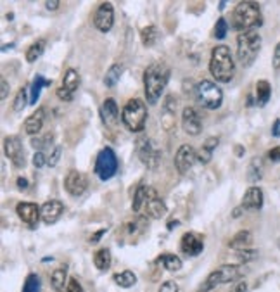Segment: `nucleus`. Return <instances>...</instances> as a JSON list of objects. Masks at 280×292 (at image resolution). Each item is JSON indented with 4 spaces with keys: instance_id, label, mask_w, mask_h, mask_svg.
<instances>
[{
    "instance_id": "obj_35",
    "label": "nucleus",
    "mask_w": 280,
    "mask_h": 292,
    "mask_svg": "<svg viewBox=\"0 0 280 292\" xmlns=\"http://www.w3.org/2000/svg\"><path fill=\"white\" fill-rule=\"evenodd\" d=\"M45 85H50V82H47V80H43V76H36L33 85H31V97H30V104H36V100H38L40 97V90H42V87Z\"/></svg>"
},
{
    "instance_id": "obj_17",
    "label": "nucleus",
    "mask_w": 280,
    "mask_h": 292,
    "mask_svg": "<svg viewBox=\"0 0 280 292\" xmlns=\"http://www.w3.org/2000/svg\"><path fill=\"white\" fill-rule=\"evenodd\" d=\"M263 206V192L260 187H251L242 197V209L247 211H258Z\"/></svg>"
},
{
    "instance_id": "obj_50",
    "label": "nucleus",
    "mask_w": 280,
    "mask_h": 292,
    "mask_svg": "<svg viewBox=\"0 0 280 292\" xmlns=\"http://www.w3.org/2000/svg\"><path fill=\"white\" fill-rule=\"evenodd\" d=\"M232 292H247V284L246 282H237V286H234Z\"/></svg>"
},
{
    "instance_id": "obj_6",
    "label": "nucleus",
    "mask_w": 280,
    "mask_h": 292,
    "mask_svg": "<svg viewBox=\"0 0 280 292\" xmlns=\"http://www.w3.org/2000/svg\"><path fill=\"white\" fill-rule=\"evenodd\" d=\"M121 121L130 131H142L147 121V105L140 98H130L123 107Z\"/></svg>"
},
{
    "instance_id": "obj_5",
    "label": "nucleus",
    "mask_w": 280,
    "mask_h": 292,
    "mask_svg": "<svg viewBox=\"0 0 280 292\" xmlns=\"http://www.w3.org/2000/svg\"><path fill=\"white\" fill-rule=\"evenodd\" d=\"M242 275H244V268L241 265H221L206 277L204 284L199 287L197 292H208L211 289H214L216 286H221V284L235 282Z\"/></svg>"
},
{
    "instance_id": "obj_42",
    "label": "nucleus",
    "mask_w": 280,
    "mask_h": 292,
    "mask_svg": "<svg viewBox=\"0 0 280 292\" xmlns=\"http://www.w3.org/2000/svg\"><path fill=\"white\" fill-rule=\"evenodd\" d=\"M45 164H47L45 154H43L42 151L35 152V156H33V166H35V168H42V166H45Z\"/></svg>"
},
{
    "instance_id": "obj_38",
    "label": "nucleus",
    "mask_w": 280,
    "mask_h": 292,
    "mask_svg": "<svg viewBox=\"0 0 280 292\" xmlns=\"http://www.w3.org/2000/svg\"><path fill=\"white\" fill-rule=\"evenodd\" d=\"M227 33H228V24H227V21H225L223 17H220V19L216 21V26H214V38L223 40L225 36H227Z\"/></svg>"
},
{
    "instance_id": "obj_53",
    "label": "nucleus",
    "mask_w": 280,
    "mask_h": 292,
    "mask_svg": "<svg viewBox=\"0 0 280 292\" xmlns=\"http://www.w3.org/2000/svg\"><path fill=\"white\" fill-rule=\"evenodd\" d=\"M105 232H107V230H105V228H102V230H99V232H97V233H95V235H93V237H92V239H90V242H92V244H95V242H97V240H99V239H100V237H102V235H104V233H105Z\"/></svg>"
},
{
    "instance_id": "obj_16",
    "label": "nucleus",
    "mask_w": 280,
    "mask_h": 292,
    "mask_svg": "<svg viewBox=\"0 0 280 292\" xmlns=\"http://www.w3.org/2000/svg\"><path fill=\"white\" fill-rule=\"evenodd\" d=\"M64 213V204L57 199L47 200L42 206V220L45 225H54Z\"/></svg>"
},
{
    "instance_id": "obj_4",
    "label": "nucleus",
    "mask_w": 280,
    "mask_h": 292,
    "mask_svg": "<svg viewBox=\"0 0 280 292\" xmlns=\"http://www.w3.org/2000/svg\"><path fill=\"white\" fill-rule=\"evenodd\" d=\"M261 50V36L256 30L244 31L237 36V57L242 66H251Z\"/></svg>"
},
{
    "instance_id": "obj_12",
    "label": "nucleus",
    "mask_w": 280,
    "mask_h": 292,
    "mask_svg": "<svg viewBox=\"0 0 280 292\" xmlns=\"http://www.w3.org/2000/svg\"><path fill=\"white\" fill-rule=\"evenodd\" d=\"M16 213L21 221L26 223L31 230L38 225V220L42 218V209H38V206L33 202H19L16 206Z\"/></svg>"
},
{
    "instance_id": "obj_43",
    "label": "nucleus",
    "mask_w": 280,
    "mask_h": 292,
    "mask_svg": "<svg viewBox=\"0 0 280 292\" xmlns=\"http://www.w3.org/2000/svg\"><path fill=\"white\" fill-rule=\"evenodd\" d=\"M66 292H83V287H82V284H80L76 279H70V280H68Z\"/></svg>"
},
{
    "instance_id": "obj_24",
    "label": "nucleus",
    "mask_w": 280,
    "mask_h": 292,
    "mask_svg": "<svg viewBox=\"0 0 280 292\" xmlns=\"http://www.w3.org/2000/svg\"><path fill=\"white\" fill-rule=\"evenodd\" d=\"M50 284H52L54 291L57 292H63L68 287V272H66V266L64 268H57L52 272L50 275Z\"/></svg>"
},
{
    "instance_id": "obj_23",
    "label": "nucleus",
    "mask_w": 280,
    "mask_h": 292,
    "mask_svg": "<svg viewBox=\"0 0 280 292\" xmlns=\"http://www.w3.org/2000/svg\"><path fill=\"white\" fill-rule=\"evenodd\" d=\"M218 144H220V138L216 137H209L208 140L202 144V147L199 149L197 152V161L201 164H208L211 161V158H213V152L214 149L218 147Z\"/></svg>"
},
{
    "instance_id": "obj_22",
    "label": "nucleus",
    "mask_w": 280,
    "mask_h": 292,
    "mask_svg": "<svg viewBox=\"0 0 280 292\" xmlns=\"http://www.w3.org/2000/svg\"><path fill=\"white\" fill-rule=\"evenodd\" d=\"M251 244H253V233H251L249 230H241V232H237L230 240H228V247L235 251L247 249Z\"/></svg>"
},
{
    "instance_id": "obj_51",
    "label": "nucleus",
    "mask_w": 280,
    "mask_h": 292,
    "mask_svg": "<svg viewBox=\"0 0 280 292\" xmlns=\"http://www.w3.org/2000/svg\"><path fill=\"white\" fill-rule=\"evenodd\" d=\"M272 135L274 137H280V119H275L274 126H272Z\"/></svg>"
},
{
    "instance_id": "obj_1",
    "label": "nucleus",
    "mask_w": 280,
    "mask_h": 292,
    "mask_svg": "<svg viewBox=\"0 0 280 292\" xmlns=\"http://www.w3.org/2000/svg\"><path fill=\"white\" fill-rule=\"evenodd\" d=\"M168 80H170V69L168 66L163 63L151 64L144 71V90H145L147 102L151 105H154L159 100Z\"/></svg>"
},
{
    "instance_id": "obj_28",
    "label": "nucleus",
    "mask_w": 280,
    "mask_h": 292,
    "mask_svg": "<svg viewBox=\"0 0 280 292\" xmlns=\"http://www.w3.org/2000/svg\"><path fill=\"white\" fill-rule=\"evenodd\" d=\"M159 263H161L166 272L175 273L182 270V260L178 256H175V254H161V256H159Z\"/></svg>"
},
{
    "instance_id": "obj_46",
    "label": "nucleus",
    "mask_w": 280,
    "mask_h": 292,
    "mask_svg": "<svg viewBox=\"0 0 280 292\" xmlns=\"http://www.w3.org/2000/svg\"><path fill=\"white\" fill-rule=\"evenodd\" d=\"M268 158H270V161H274V163H280V145L274 147L270 152H268Z\"/></svg>"
},
{
    "instance_id": "obj_30",
    "label": "nucleus",
    "mask_w": 280,
    "mask_h": 292,
    "mask_svg": "<svg viewBox=\"0 0 280 292\" xmlns=\"http://www.w3.org/2000/svg\"><path fill=\"white\" fill-rule=\"evenodd\" d=\"M149 192H151V187H145V185H140V187L137 189L135 195H133V204H132V209L135 211V213H140L142 206H145V202H147V199H149Z\"/></svg>"
},
{
    "instance_id": "obj_44",
    "label": "nucleus",
    "mask_w": 280,
    "mask_h": 292,
    "mask_svg": "<svg viewBox=\"0 0 280 292\" xmlns=\"http://www.w3.org/2000/svg\"><path fill=\"white\" fill-rule=\"evenodd\" d=\"M159 292H178L177 282H173V280H168V282L161 284V287H159Z\"/></svg>"
},
{
    "instance_id": "obj_33",
    "label": "nucleus",
    "mask_w": 280,
    "mask_h": 292,
    "mask_svg": "<svg viewBox=\"0 0 280 292\" xmlns=\"http://www.w3.org/2000/svg\"><path fill=\"white\" fill-rule=\"evenodd\" d=\"M45 50V40H36L33 45H30V49L26 50V61L28 63H35Z\"/></svg>"
},
{
    "instance_id": "obj_11",
    "label": "nucleus",
    "mask_w": 280,
    "mask_h": 292,
    "mask_svg": "<svg viewBox=\"0 0 280 292\" xmlns=\"http://www.w3.org/2000/svg\"><path fill=\"white\" fill-rule=\"evenodd\" d=\"M93 24L99 31L107 33L114 24V9H112V3L104 2L99 5L95 12V17H93Z\"/></svg>"
},
{
    "instance_id": "obj_36",
    "label": "nucleus",
    "mask_w": 280,
    "mask_h": 292,
    "mask_svg": "<svg viewBox=\"0 0 280 292\" xmlns=\"http://www.w3.org/2000/svg\"><path fill=\"white\" fill-rule=\"evenodd\" d=\"M38 291H40V279H38V275L30 273V275L26 277V280H24L23 292H38Z\"/></svg>"
},
{
    "instance_id": "obj_9",
    "label": "nucleus",
    "mask_w": 280,
    "mask_h": 292,
    "mask_svg": "<svg viewBox=\"0 0 280 292\" xmlns=\"http://www.w3.org/2000/svg\"><path fill=\"white\" fill-rule=\"evenodd\" d=\"M197 161V152L194 151V147L188 144H184L175 154V168L180 175L188 173L194 163Z\"/></svg>"
},
{
    "instance_id": "obj_29",
    "label": "nucleus",
    "mask_w": 280,
    "mask_h": 292,
    "mask_svg": "<svg viewBox=\"0 0 280 292\" xmlns=\"http://www.w3.org/2000/svg\"><path fill=\"white\" fill-rule=\"evenodd\" d=\"M114 282L116 286L123 287V289H130V287H133L137 284V277L133 272H130V270H125V272H119L114 275Z\"/></svg>"
},
{
    "instance_id": "obj_37",
    "label": "nucleus",
    "mask_w": 280,
    "mask_h": 292,
    "mask_svg": "<svg viewBox=\"0 0 280 292\" xmlns=\"http://www.w3.org/2000/svg\"><path fill=\"white\" fill-rule=\"evenodd\" d=\"M26 104H28V90L21 89L19 92H17L16 98H14V111L16 112L23 111V109L26 107Z\"/></svg>"
},
{
    "instance_id": "obj_2",
    "label": "nucleus",
    "mask_w": 280,
    "mask_h": 292,
    "mask_svg": "<svg viewBox=\"0 0 280 292\" xmlns=\"http://www.w3.org/2000/svg\"><path fill=\"white\" fill-rule=\"evenodd\" d=\"M209 71L213 78L220 83H228L235 75V64L232 59L230 49L227 45H218L211 52L209 59Z\"/></svg>"
},
{
    "instance_id": "obj_8",
    "label": "nucleus",
    "mask_w": 280,
    "mask_h": 292,
    "mask_svg": "<svg viewBox=\"0 0 280 292\" xmlns=\"http://www.w3.org/2000/svg\"><path fill=\"white\" fill-rule=\"evenodd\" d=\"M118 171V158H116L114 151L111 147H104L102 151L97 154L95 159V175L100 180H109L112 178Z\"/></svg>"
},
{
    "instance_id": "obj_25",
    "label": "nucleus",
    "mask_w": 280,
    "mask_h": 292,
    "mask_svg": "<svg viewBox=\"0 0 280 292\" xmlns=\"http://www.w3.org/2000/svg\"><path fill=\"white\" fill-rule=\"evenodd\" d=\"M111 263H112V258H111V251L105 249H99L95 254H93V265H95L97 270H100V272H105V270L111 268Z\"/></svg>"
},
{
    "instance_id": "obj_19",
    "label": "nucleus",
    "mask_w": 280,
    "mask_h": 292,
    "mask_svg": "<svg viewBox=\"0 0 280 292\" xmlns=\"http://www.w3.org/2000/svg\"><path fill=\"white\" fill-rule=\"evenodd\" d=\"M145 209H147V214L151 218H163L166 214V211H168L166 209V204L156 195V192L152 191V189H151V192H149V199H147V202H145Z\"/></svg>"
},
{
    "instance_id": "obj_34",
    "label": "nucleus",
    "mask_w": 280,
    "mask_h": 292,
    "mask_svg": "<svg viewBox=\"0 0 280 292\" xmlns=\"http://www.w3.org/2000/svg\"><path fill=\"white\" fill-rule=\"evenodd\" d=\"M247 175H249L247 178H249L251 182L261 180V177H263V164H261L260 158H254L253 161H251L249 170H247Z\"/></svg>"
},
{
    "instance_id": "obj_45",
    "label": "nucleus",
    "mask_w": 280,
    "mask_h": 292,
    "mask_svg": "<svg viewBox=\"0 0 280 292\" xmlns=\"http://www.w3.org/2000/svg\"><path fill=\"white\" fill-rule=\"evenodd\" d=\"M57 97L61 98V100H66V102H70L71 98H73V94L70 92V90H66L64 87H61L59 90H57Z\"/></svg>"
},
{
    "instance_id": "obj_7",
    "label": "nucleus",
    "mask_w": 280,
    "mask_h": 292,
    "mask_svg": "<svg viewBox=\"0 0 280 292\" xmlns=\"http://www.w3.org/2000/svg\"><path fill=\"white\" fill-rule=\"evenodd\" d=\"M195 96L202 107L206 109H218L223 102V92L218 85H214L213 82L202 80L197 87H195Z\"/></svg>"
},
{
    "instance_id": "obj_54",
    "label": "nucleus",
    "mask_w": 280,
    "mask_h": 292,
    "mask_svg": "<svg viewBox=\"0 0 280 292\" xmlns=\"http://www.w3.org/2000/svg\"><path fill=\"white\" fill-rule=\"evenodd\" d=\"M239 214H241V209H235L234 211V218H239Z\"/></svg>"
},
{
    "instance_id": "obj_27",
    "label": "nucleus",
    "mask_w": 280,
    "mask_h": 292,
    "mask_svg": "<svg viewBox=\"0 0 280 292\" xmlns=\"http://www.w3.org/2000/svg\"><path fill=\"white\" fill-rule=\"evenodd\" d=\"M121 75H123V64L114 63V64L111 66V68L107 69V73H105V76H104V85H105V87H109V89H112V87H114L116 83L119 82Z\"/></svg>"
},
{
    "instance_id": "obj_48",
    "label": "nucleus",
    "mask_w": 280,
    "mask_h": 292,
    "mask_svg": "<svg viewBox=\"0 0 280 292\" xmlns=\"http://www.w3.org/2000/svg\"><path fill=\"white\" fill-rule=\"evenodd\" d=\"M274 68L275 69L280 68V43L275 47V52H274Z\"/></svg>"
},
{
    "instance_id": "obj_10",
    "label": "nucleus",
    "mask_w": 280,
    "mask_h": 292,
    "mask_svg": "<svg viewBox=\"0 0 280 292\" xmlns=\"http://www.w3.org/2000/svg\"><path fill=\"white\" fill-rule=\"evenodd\" d=\"M3 152L5 156L14 163V166L23 168L26 161H24V151H23V144L17 137H7L3 140Z\"/></svg>"
},
{
    "instance_id": "obj_13",
    "label": "nucleus",
    "mask_w": 280,
    "mask_h": 292,
    "mask_svg": "<svg viewBox=\"0 0 280 292\" xmlns=\"http://www.w3.org/2000/svg\"><path fill=\"white\" fill-rule=\"evenodd\" d=\"M64 187H66V192L73 197L82 195L83 192L87 191V177L82 173V171L71 170L70 173L64 178Z\"/></svg>"
},
{
    "instance_id": "obj_20",
    "label": "nucleus",
    "mask_w": 280,
    "mask_h": 292,
    "mask_svg": "<svg viewBox=\"0 0 280 292\" xmlns=\"http://www.w3.org/2000/svg\"><path fill=\"white\" fill-rule=\"evenodd\" d=\"M43 121H45V111H43V107H38L33 114L26 119V123H24V131H26L28 135H31V137H35V135H38L40 130H42Z\"/></svg>"
},
{
    "instance_id": "obj_41",
    "label": "nucleus",
    "mask_w": 280,
    "mask_h": 292,
    "mask_svg": "<svg viewBox=\"0 0 280 292\" xmlns=\"http://www.w3.org/2000/svg\"><path fill=\"white\" fill-rule=\"evenodd\" d=\"M237 258H239V261H242V263L253 261L254 258H258V251H253V249H242V251H237Z\"/></svg>"
},
{
    "instance_id": "obj_3",
    "label": "nucleus",
    "mask_w": 280,
    "mask_h": 292,
    "mask_svg": "<svg viewBox=\"0 0 280 292\" xmlns=\"http://www.w3.org/2000/svg\"><path fill=\"white\" fill-rule=\"evenodd\" d=\"M234 28L241 33L251 31L254 28L263 24V16H261L260 5L254 2H241L234 10Z\"/></svg>"
},
{
    "instance_id": "obj_14",
    "label": "nucleus",
    "mask_w": 280,
    "mask_h": 292,
    "mask_svg": "<svg viewBox=\"0 0 280 292\" xmlns=\"http://www.w3.org/2000/svg\"><path fill=\"white\" fill-rule=\"evenodd\" d=\"M182 128H184L185 133L192 135V137L201 133L202 123H201V118H199L197 111H195L194 107L184 109V112H182Z\"/></svg>"
},
{
    "instance_id": "obj_21",
    "label": "nucleus",
    "mask_w": 280,
    "mask_h": 292,
    "mask_svg": "<svg viewBox=\"0 0 280 292\" xmlns=\"http://www.w3.org/2000/svg\"><path fill=\"white\" fill-rule=\"evenodd\" d=\"M139 156H140V159H142V163L144 164H147L149 168H154L156 164H158L159 161V152H158V149L152 145V142H144V144L140 145V149H139Z\"/></svg>"
},
{
    "instance_id": "obj_32",
    "label": "nucleus",
    "mask_w": 280,
    "mask_h": 292,
    "mask_svg": "<svg viewBox=\"0 0 280 292\" xmlns=\"http://www.w3.org/2000/svg\"><path fill=\"white\" fill-rule=\"evenodd\" d=\"M140 38H142V43H144V47H152L156 42H158V38H159L158 28H156V26L144 28V30L140 31Z\"/></svg>"
},
{
    "instance_id": "obj_31",
    "label": "nucleus",
    "mask_w": 280,
    "mask_h": 292,
    "mask_svg": "<svg viewBox=\"0 0 280 292\" xmlns=\"http://www.w3.org/2000/svg\"><path fill=\"white\" fill-rule=\"evenodd\" d=\"M63 87L66 90H70L71 94H75V90L80 87V75H78V71H75V69H68L66 75H64V80H63Z\"/></svg>"
},
{
    "instance_id": "obj_40",
    "label": "nucleus",
    "mask_w": 280,
    "mask_h": 292,
    "mask_svg": "<svg viewBox=\"0 0 280 292\" xmlns=\"http://www.w3.org/2000/svg\"><path fill=\"white\" fill-rule=\"evenodd\" d=\"M61 154H63V147H61V145H56V147L52 149V152H50V156L47 158V164H49L50 168H54L59 163Z\"/></svg>"
},
{
    "instance_id": "obj_26",
    "label": "nucleus",
    "mask_w": 280,
    "mask_h": 292,
    "mask_svg": "<svg viewBox=\"0 0 280 292\" xmlns=\"http://www.w3.org/2000/svg\"><path fill=\"white\" fill-rule=\"evenodd\" d=\"M272 97V87L268 82H265V80H261V82L256 83V104L260 105V107H263L265 104H267L268 100H270Z\"/></svg>"
},
{
    "instance_id": "obj_49",
    "label": "nucleus",
    "mask_w": 280,
    "mask_h": 292,
    "mask_svg": "<svg viewBox=\"0 0 280 292\" xmlns=\"http://www.w3.org/2000/svg\"><path fill=\"white\" fill-rule=\"evenodd\" d=\"M61 5V2H57V0H50V2H45V7L49 10H57Z\"/></svg>"
},
{
    "instance_id": "obj_47",
    "label": "nucleus",
    "mask_w": 280,
    "mask_h": 292,
    "mask_svg": "<svg viewBox=\"0 0 280 292\" xmlns=\"http://www.w3.org/2000/svg\"><path fill=\"white\" fill-rule=\"evenodd\" d=\"M0 85H2V89H0V98L3 100L7 97V94H9V83H7L5 78H2L0 80Z\"/></svg>"
},
{
    "instance_id": "obj_39",
    "label": "nucleus",
    "mask_w": 280,
    "mask_h": 292,
    "mask_svg": "<svg viewBox=\"0 0 280 292\" xmlns=\"http://www.w3.org/2000/svg\"><path fill=\"white\" fill-rule=\"evenodd\" d=\"M52 138L54 137L50 133L43 135V137H38V135H36V138L31 137V145H33L35 149H43V147H47L50 142H52Z\"/></svg>"
},
{
    "instance_id": "obj_18",
    "label": "nucleus",
    "mask_w": 280,
    "mask_h": 292,
    "mask_svg": "<svg viewBox=\"0 0 280 292\" xmlns=\"http://www.w3.org/2000/svg\"><path fill=\"white\" fill-rule=\"evenodd\" d=\"M118 114H119V111H118V105H116L114 98H105L102 102V105H100V118H102L104 125L105 126L116 125Z\"/></svg>"
},
{
    "instance_id": "obj_15",
    "label": "nucleus",
    "mask_w": 280,
    "mask_h": 292,
    "mask_svg": "<svg viewBox=\"0 0 280 292\" xmlns=\"http://www.w3.org/2000/svg\"><path fill=\"white\" fill-rule=\"evenodd\" d=\"M180 247H182V253L187 254V256H199L204 249V244H202V239L195 233L188 232L184 233L180 240Z\"/></svg>"
},
{
    "instance_id": "obj_52",
    "label": "nucleus",
    "mask_w": 280,
    "mask_h": 292,
    "mask_svg": "<svg viewBox=\"0 0 280 292\" xmlns=\"http://www.w3.org/2000/svg\"><path fill=\"white\" fill-rule=\"evenodd\" d=\"M16 184H17V187H19L21 191H24V189L28 187V180H26V178H23V177H19V178H17V180H16Z\"/></svg>"
}]
</instances>
